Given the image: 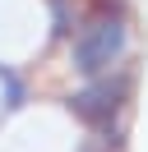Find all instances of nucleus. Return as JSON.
Here are the masks:
<instances>
[{"label": "nucleus", "mask_w": 148, "mask_h": 152, "mask_svg": "<svg viewBox=\"0 0 148 152\" xmlns=\"http://www.w3.org/2000/svg\"><path fill=\"white\" fill-rule=\"evenodd\" d=\"M125 46H130V28H125V14H111V10H97L88 23L79 28L74 37V69L83 78H97V74H111V69L125 60Z\"/></svg>", "instance_id": "f257e3e1"}, {"label": "nucleus", "mask_w": 148, "mask_h": 152, "mask_svg": "<svg viewBox=\"0 0 148 152\" xmlns=\"http://www.w3.org/2000/svg\"><path fill=\"white\" fill-rule=\"evenodd\" d=\"M130 74H97L88 88H79V92L70 97V111L79 115L83 124H92V129H107L111 120H116L120 111H125V102H130Z\"/></svg>", "instance_id": "f03ea898"}, {"label": "nucleus", "mask_w": 148, "mask_h": 152, "mask_svg": "<svg viewBox=\"0 0 148 152\" xmlns=\"http://www.w3.org/2000/svg\"><path fill=\"white\" fill-rule=\"evenodd\" d=\"M0 88H5V106H9V111H18V106H23V78H18L14 69L0 65Z\"/></svg>", "instance_id": "7ed1b4c3"}, {"label": "nucleus", "mask_w": 148, "mask_h": 152, "mask_svg": "<svg viewBox=\"0 0 148 152\" xmlns=\"http://www.w3.org/2000/svg\"><path fill=\"white\" fill-rule=\"evenodd\" d=\"M70 28H74L70 0H51V32H56V37H70Z\"/></svg>", "instance_id": "20e7f679"}, {"label": "nucleus", "mask_w": 148, "mask_h": 152, "mask_svg": "<svg viewBox=\"0 0 148 152\" xmlns=\"http://www.w3.org/2000/svg\"><path fill=\"white\" fill-rule=\"evenodd\" d=\"M97 10H111V5H107V0H97Z\"/></svg>", "instance_id": "39448f33"}]
</instances>
